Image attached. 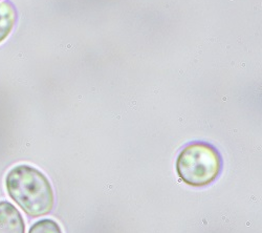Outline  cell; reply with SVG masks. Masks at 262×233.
I'll use <instances>...</instances> for the list:
<instances>
[{"label":"cell","instance_id":"cell-5","mask_svg":"<svg viewBox=\"0 0 262 233\" xmlns=\"http://www.w3.org/2000/svg\"><path fill=\"white\" fill-rule=\"evenodd\" d=\"M29 233H62V229L54 220L45 219L33 224Z\"/></svg>","mask_w":262,"mask_h":233},{"label":"cell","instance_id":"cell-4","mask_svg":"<svg viewBox=\"0 0 262 233\" xmlns=\"http://www.w3.org/2000/svg\"><path fill=\"white\" fill-rule=\"evenodd\" d=\"M17 21L16 8L10 2L0 3V44L13 31Z\"/></svg>","mask_w":262,"mask_h":233},{"label":"cell","instance_id":"cell-1","mask_svg":"<svg viewBox=\"0 0 262 233\" xmlns=\"http://www.w3.org/2000/svg\"><path fill=\"white\" fill-rule=\"evenodd\" d=\"M6 188L10 198L32 218L47 216L54 208L55 195L51 182L31 165L13 167L6 177Z\"/></svg>","mask_w":262,"mask_h":233},{"label":"cell","instance_id":"cell-2","mask_svg":"<svg viewBox=\"0 0 262 233\" xmlns=\"http://www.w3.org/2000/svg\"><path fill=\"white\" fill-rule=\"evenodd\" d=\"M222 171V158L213 146L198 142L187 145L178 157L179 177L190 186H206Z\"/></svg>","mask_w":262,"mask_h":233},{"label":"cell","instance_id":"cell-3","mask_svg":"<svg viewBox=\"0 0 262 233\" xmlns=\"http://www.w3.org/2000/svg\"><path fill=\"white\" fill-rule=\"evenodd\" d=\"M0 233H26L23 216L8 201H0Z\"/></svg>","mask_w":262,"mask_h":233}]
</instances>
